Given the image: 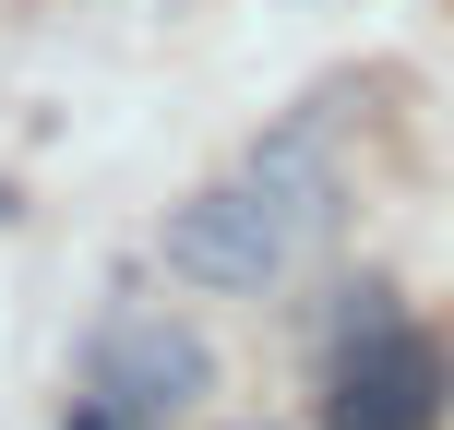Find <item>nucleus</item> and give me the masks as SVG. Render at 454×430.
Segmentation results:
<instances>
[{
	"mask_svg": "<svg viewBox=\"0 0 454 430\" xmlns=\"http://www.w3.org/2000/svg\"><path fill=\"white\" fill-rule=\"evenodd\" d=\"M239 192H251L275 227H287V251H311L323 227H335V204H347V192H335V168H323V144H311V120H287L275 144H251Z\"/></svg>",
	"mask_w": 454,
	"mask_h": 430,
	"instance_id": "obj_4",
	"label": "nucleus"
},
{
	"mask_svg": "<svg viewBox=\"0 0 454 430\" xmlns=\"http://www.w3.org/2000/svg\"><path fill=\"white\" fill-rule=\"evenodd\" d=\"M84 395L120 407L132 430H168L192 395H215V347L192 335L180 311H108L96 347H84Z\"/></svg>",
	"mask_w": 454,
	"mask_h": 430,
	"instance_id": "obj_1",
	"label": "nucleus"
},
{
	"mask_svg": "<svg viewBox=\"0 0 454 430\" xmlns=\"http://www.w3.org/2000/svg\"><path fill=\"white\" fill-rule=\"evenodd\" d=\"M431 407H442V359H431V335L383 323V335L347 347V371H335V430H431Z\"/></svg>",
	"mask_w": 454,
	"mask_h": 430,
	"instance_id": "obj_3",
	"label": "nucleus"
},
{
	"mask_svg": "<svg viewBox=\"0 0 454 430\" xmlns=\"http://www.w3.org/2000/svg\"><path fill=\"white\" fill-rule=\"evenodd\" d=\"M72 430H132V418H120V407H96V395H84V407H72Z\"/></svg>",
	"mask_w": 454,
	"mask_h": 430,
	"instance_id": "obj_5",
	"label": "nucleus"
},
{
	"mask_svg": "<svg viewBox=\"0 0 454 430\" xmlns=\"http://www.w3.org/2000/svg\"><path fill=\"white\" fill-rule=\"evenodd\" d=\"M287 263H299V251H287V227L251 204L239 180L192 192V204L168 215V275H192V287H215V299H263Z\"/></svg>",
	"mask_w": 454,
	"mask_h": 430,
	"instance_id": "obj_2",
	"label": "nucleus"
}]
</instances>
